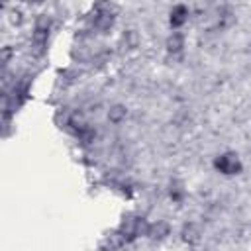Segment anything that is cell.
I'll use <instances>...</instances> for the list:
<instances>
[{
    "instance_id": "obj_1",
    "label": "cell",
    "mask_w": 251,
    "mask_h": 251,
    "mask_svg": "<svg viewBox=\"0 0 251 251\" xmlns=\"http://www.w3.org/2000/svg\"><path fill=\"white\" fill-rule=\"evenodd\" d=\"M35 2H39V0H35Z\"/></svg>"
}]
</instances>
